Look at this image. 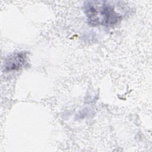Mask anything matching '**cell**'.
<instances>
[{
  "instance_id": "1",
  "label": "cell",
  "mask_w": 152,
  "mask_h": 152,
  "mask_svg": "<svg viewBox=\"0 0 152 152\" xmlns=\"http://www.w3.org/2000/svg\"><path fill=\"white\" fill-rule=\"evenodd\" d=\"M84 11L91 26H113L122 18V15L116 11L114 4L108 1H86L84 3Z\"/></svg>"
},
{
  "instance_id": "2",
  "label": "cell",
  "mask_w": 152,
  "mask_h": 152,
  "mask_svg": "<svg viewBox=\"0 0 152 152\" xmlns=\"http://www.w3.org/2000/svg\"><path fill=\"white\" fill-rule=\"evenodd\" d=\"M26 53L21 52L15 53L8 57L5 62L6 71H15L20 69L26 62Z\"/></svg>"
}]
</instances>
